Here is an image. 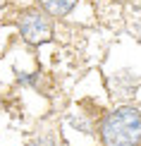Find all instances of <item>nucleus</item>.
Instances as JSON below:
<instances>
[{
    "label": "nucleus",
    "instance_id": "obj_1",
    "mask_svg": "<svg viewBox=\"0 0 141 146\" xmlns=\"http://www.w3.org/2000/svg\"><path fill=\"white\" fill-rule=\"evenodd\" d=\"M98 139L103 146H141V110L134 106L110 110L98 125Z\"/></svg>",
    "mask_w": 141,
    "mask_h": 146
},
{
    "label": "nucleus",
    "instance_id": "obj_2",
    "mask_svg": "<svg viewBox=\"0 0 141 146\" xmlns=\"http://www.w3.org/2000/svg\"><path fill=\"white\" fill-rule=\"evenodd\" d=\"M15 24L19 29V36L29 46H43L53 38V17L41 7H24L17 12Z\"/></svg>",
    "mask_w": 141,
    "mask_h": 146
},
{
    "label": "nucleus",
    "instance_id": "obj_3",
    "mask_svg": "<svg viewBox=\"0 0 141 146\" xmlns=\"http://www.w3.org/2000/svg\"><path fill=\"white\" fill-rule=\"evenodd\" d=\"M79 0H36L41 10H46L53 19H60V17H67L72 10L77 7Z\"/></svg>",
    "mask_w": 141,
    "mask_h": 146
},
{
    "label": "nucleus",
    "instance_id": "obj_4",
    "mask_svg": "<svg viewBox=\"0 0 141 146\" xmlns=\"http://www.w3.org/2000/svg\"><path fill=\"white\" fill-rule=\"evenodd\" d=\"M38 82H41V74H38V72H17V84H19V86L38 89Z\"/></svg>",
    "mask_w": 141,
    "mask_h": 146
},
{
    "label": "nucleus",
    "instance_id": "obj_5",
    "mask_svg": "<svg viewBox=\"0 0 141 146\" xmlns=\"http://www.w3.org/2000/svg\"><path fill=\"white\" fill-rule=\"evenodd\" d=\"M34 146H60V139H58L55 132H41L34 139Z\"/></svg>",
    "mask_w": 141,
    "mask_h": 146
},
{
    "label": "nucleus",
    "instance_id": "obj_6",
    "mask_svg": "<svg viewBox=\"0 0 141 146\" xmlns=\"http://www.w3.org/2000/svg\"><path fill=\"white\" fill-rule=\"evenodd\" d=\"M7 3H10V0H0V12H3L5 7H7Z\"/></svg>",
    "mask_w": 141,
    "mask_h": 146
}]
</instances>
